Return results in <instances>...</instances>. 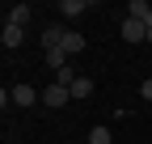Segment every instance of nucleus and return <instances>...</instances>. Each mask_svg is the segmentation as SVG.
I'll return each instance as SVG.
<instances>
[{
  "instance_id": "obj_6",
  "label": "nucleus",
  "mask_w": 152,
  "mask_h": 144,
  "mask_svg": "<svg viewBox=\"0 0 152 144\" xmlns=\"http://www.w3.org/2000/svg\"><path fill=\"white\" fill-rule=\"evenodd\" d=\"M0 43H4L9 51H13V47H21V43H26V30H21V26H13V21H4V34H0Z\"/></svg>"
},
{
  "instance_id": "obj_3",
  "label": "nucleus",
  "mask_w": 152,
  "mask_h": 144,
  "mask_svg": "<svg viewBox=\"0 0 152 144\" xmlns=\"http://www.w3.org/2000/svg\"><path fill=\"white\" fill-rule=\"evenodd\" d=\"M123 43H148V26L135 21V17H127L123 21Z\"/></svg>"
},
{
  "instance_id": "obj_16",
  "label": "nucleus",
  "mask_w": 152,
  "mask_h": 144,
  "mask_svg": "<svg viewBox=\"0 0 152 144\" xmlns=\"http://www.w3.org/2000/svg\"><path fill=\"white\" fill-rule=\"evenodd\" d=\"M85 144H89V140H85Z\"/></svg>"
},
{
  "instance_id": "obj_15",
  "label": "nucleus",
  "mask_w": 152,
  "mask_h": 144,
  "mask_svg": "<svg viewBox=\"0 0 152 144\" xmlns=\"http://www.w3.org/2000/svg\"><path fill=\"white\" fill-rule=\"evenodd\" d=\"M148 47H152V30H148Z\"/></svg>"
},
{
  "instance_id": "obj_9",
  "label": "nucleus",
  "mask_w": 152,
  "mask_h": 144,
  "mask_svg": "<svg viewBox=\"0 0 152 144\" xmlns=\"http://www.w3.org/2000/svg\"><path fill=\"white\" fill-rule=\"evenodd\" d=\"M30 17H34L30 4H13V9H9V21H13V26H21V30L30 26Z\"/></svg>"
},
{
  "instance_id": "obj_8",
  "label": "nucleus",
  "mask_w": 152,
  "mask_h": 144,
  "mask_svg": "<svg viewBox=\"0 0 152 144\" xmlns=\"http://www.w3.org/2000/svg\"><path fill=\"white\" fill-rule=\"evenodd\" d=\"M64 34H68L64 26H42V47H47V51H55V47L64 43Z\"/></svg>"
},
{
  "instance_id": "obj_1",
  "label": "nucleus",
  "mask_w": 152,
  "mask_h": 144,
  "mask_svg": "<svg viewBox=\"0 0 152 144\" xmlns=\"http://www.w3.org/2000/svg\"><path fill=\"white\" fill-rule=\"evenodd\" d=\"M55 13H59L64 21H80V17L89 13V0H59V4H55Z\"/></svg>"
},
{
  "instance_id": "obj_12",
  "label": "nucleus",
  "mask_w": 152,
  "mask_h": 144,
  "mask_svg": "<svg viewBox=\"0 0 152 144\" xmlns=\"http://www.w3.org/2000/svg\"><path fill=\"white\" fill-rule=\"evenodd\" d=\"M55 85H68V89L76 85V72H72V64H68V68H59V72H55Z\"/></svg>"
},
{
  "instance_id": "obj_2",
  "label": "nucleus",
  "mask_w": 152,
  "mask_h": 144,
  "mask_svg": "<svg viewBox=\"0 0 152 144\" xmlns=\"http://www.w3.org/2000/svg\"><path fill=\"white\" fill-rule=\"evenodd\" d=\"M68 98H72V89H68V85H55V81H51V85L42 89V106H51V110H55V106H64Z\"/></svg>"
},
{
  "instance_id": "obj_10",
  "label": "nucleus",
  "mask_w": 152,
  "mask_h": 144,
  "mask_svg": "<svg viewBox=\"0 0 152 144\" xmlns=\"http://www.w3.org/2000/svg\"><path fill=\"white\" fill-rule=\"evenodd\" d=\"M89 93H93V81H89V76H76V85H72V98H76V102H85Z\"/></svg>"
},
{
  "instance_id": "obj_13",
  "label": "nucleus",
  "mask_w": 152,
  "mask_h": 144,
  "mask_svg": "<svg viewBox=\"0 0 152 144\" xmlns=\"http://www.w3.org/2000/svg\"><path fill=\"white\" fill-rule=\"evenodd\" d=\"M89 144H110V127H93L89 132Z\"/></svg>"
},
{
  "instance_id": "obj_14",
  "label": "nucleus",
  "mask_w": 152,
  "mask_h": 144,
  "mask_svg": "<svg viewBox=\"0 0 152 144\" xmlns=\"http://www.w3.org/2000/svg\"><path fill=\"white\" fill-rule=\"evenodd\" d=\"M140 93H144V102H152V76H148V81L140 85Z\"/></svg>"
},
{
  "instance_id": "obj_11",
  "label": "nucleus",
  "mask_w": 152,
  "mask_h": 144,
  "mask_svg": "<svg viewBox=\"0 0 152 144\" xmlns=\"http://www.w3.org/2000/svg\"><path fill=\"white\" fill-rule=\"evenodd\" d=\"M42 55H47V68H55V72H59V68H68V55H64L59 47H55V51H42Z\"/></svg>"
},
{
  "instance_id": "obj_7",
  "label": "nucleus",
  "mask_w": 152,
  "mask_h": 144,
  "mask_svg": "<svg viewBox=\"0 0 152 144\" xmlns=\"http://www.w3.org/2000/svg\"><path fill=\"white\" fill-rule=\"evenodd\" d=\"M34 102H38L34 85H13V106H34Z\"/></svg>"
},
{
  "instance_id": "obj_5",
  "label": "nucleus",
  "mask_w": 152,
  "mask_h": 144,
  "mask_svg": "<svg viewBox=\"0 0 152 144\" xmlns=\"http://www.w3.org/2000/svg\"><path fill=\"white\" fill-rule=\"evenodd\" d=\"M127 17H135V21H144L152 30V4H148V0H131V4H127Z\"/></svg>"
},
{
  "instance_id": "obj_4",
  "label": "nucleus",
  "mask_w": 152,
  "mask_h": 144,
  "mask_svg": "<svg viewBox=\"0 0 152 144\" xmlns=\"http://www.w3.org/2000/svg\"><path fill=\"white\" fill-rule=\"evenodd\" d=\"M59 51H64L68 60H72V55H80V51H85V38H80V30H68V34H64V43H59Z\"/></svg>"
}]
</instances>
